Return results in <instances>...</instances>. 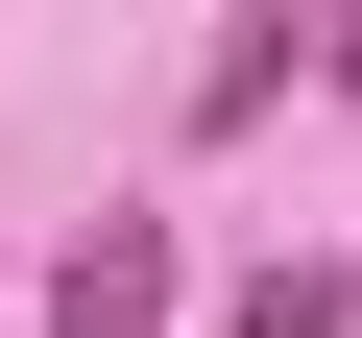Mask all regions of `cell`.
Masks as SVG:
<instances>
[{"label": "cell", "instance_id": "3957f363", "mask_svg": "<svg viewBox=\"0 0 362 338\" xmlns=\"http://www.w3.org/2000/svg\"><path fill=\"white\" fill-rule=\"evenodd\" d=\"M314 73H362V0H314Z\"/></svg>", "mask_w": 362, "mask_h": 338}, {"label": "cell", "instance_id": "6da1fadb", "mask_svg": "<svg viewBox=\"0 0 362 338\" xmlns=\"http://www.w3.org/2000/svg\"><path fill=\"white\" fill-rule=\"evenodd\" d=\"M49 338H169V218H97L73 290H49Z\"/></svg>", "mask_w": 362, "mask_h": 338}, {"label": "cell", "instance_id": "7a4b0ae2", "mask_svg": "<svg viewBox=\"0 0 362 338\" xmlns=\"http://www.w3.org/2000/svg\"><path fill=\"white\" fill-rule=\"evenodd\" d=\"M242 338H362V266H266V290H242Z\"/></svg>", "mask_w": 362, "mask_h": 338}]
</instances>
